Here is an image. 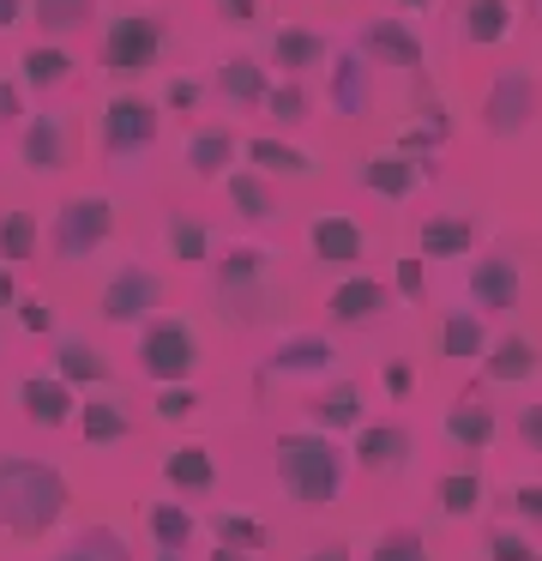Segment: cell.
Wrapping results in <instances>:
<instances>
[{
    "label": "cell",
    "mask_w": 542,
    "mask_h": 561,
    "mask_svg": "<svg viewBox=\"0 0 542 561\" xmlns=\"http://www.w3.org/2000/svg\"><path fill=\"white\" fill-rule=\"evenodd\" d=\"M67 513V483L36 459H0V519L36 537Z\"/></svg>",
    "instance_id": "1"
},
{
    "label": "cell",
    "mask_w": 542,
    "mask_h": 561,
    "mask_svg": "<svg viewBox=\"0 0 542 561\" xmlns=\"http://www.w3.org/2000/svg\"><path fill=\"white\" fill-rule=\"evenodd\" d=\"M277 477H284V489L301 507H325L344 489V465H337V447L325 435H284L277 440Z\"/></svg>",
    "instance_id": "2"
},
{
    "label": "cell",
    "mask_w": 542,
    "mask_h": 561,
    "mask_svg": "<svg viewBox=\"0 0 542 561\" xmlns=\"http://www.w3.org/2000/svg\"><path fill=\"white\" fill-rule=\"evenodd\" d=\"M157 55H163V25H157L151 13H115L103 31V67L115 79H139L157 67Z\"/></svg>",
    "instance_id": "3"
},
{
    "label": "cell",
    "mask_w": 542,
    "mask_h": 561,
    "mask_svg": "<svg viewBox=\"0 0 542 561\" xmlns=\"http://www.w3.org/2000/svg\"><path fill=\"white\" fill-rule=\"evenodd\" d=\"M108 230H115V206H108L103 194H79V199H67L60 218H55V254L84 260L91 248L108 242Z\"/></svg>",
    "instance_id": "4"
},
{
    "label": "cell",
    "mask_w": 542,
    "mask_h": 561,
    "mask_svg": "<svg viewBox=\"0 0 542 561\" xmlns=\"http://www.w3.org/2000/svg\"><path fill=\"white\" fill-rule=\"evenodd\" d=\"M193 363H199V339H193V327H181V320H157L151 332H145L139 344V368L157 380H187Z\"/></svg>",
    "instance_id": "5"
},
{
    "label": "cell",
    "mask_w": 542,
    "mask_h": 561,
    "mask_svg": "<svg viewBox=\"0 0 542 561\" xmlns=\"http://www.w3.org/2000/svg\"><path fill=\"white\" fill-rule=\"evenodd\" d=\"M542 110V91L530 73H500L488 91V103H482V122H488V134H518V127H530Z\"/></svg>",
    "instance_id": "6"
},
{
    "label": "cell",
    "mask_w": 542,
    "mask_h": 561,
    "mask_svg": "<svg viewBox=\"0 0 542 561\" xmlns=\"http://www.w3.org/2000/svg\"><path fill=\"white\" fill-rule=\"evenodd\" d=\"M157 139V110L139 98H115L103 115V151L108 158H132V151H145Z\"/></svg>",
    "instance_id": "7"
},
{
    "label": "cell",
    "mask_w": 542,
    "mask_h": 561,
    "mask_svg": "<svg viewBox=\"0 0 542 561\" xmlns=\"http://www.w3.org/2000/svg\"><path fill=\"white\" fill-rule=\"evenodd\" d=\"M157 302H163V278H157V272H145V266L115 272V284L103 290V314L115 320V327H127V320L151 314Z\"/></svg>",
    "instance_id": "8"
},
{
    "label": "cell",
    "mask_w": 542,
    "mask_h": 561,
    "mask_svg": "<svg viewBox=\"0 0 542 561\" xmlns=\"http://www.w3.org/2000/svg\"><path fill=\"white\" fill-rule=\"evenodd\" d=\"M19 158H24V170H67L72 163V127H67V115H36L31 127H24V139H19Z\"/></svg>",
    "instance_id": "9"
},
{
    "label": "cell",
    "mask_w": 542,
    "mask_h": 561,
    "mask_svg": "<svg viewBox=\"0 0 542 561\" xmlns=\"http://www.w3.org/2000/svg\"><path fill=\"white\" fill-rule=\"evenodd\" d=\"M452 31H458V43L494 49V43L512 37V0H458V7H452Z\"/></svg>",
    "instance_id": "10"
},
{
    "label": "cell",
    "mask_w": 542,
    "mask_h": 561,
    "mask_svg": "<svg viewBox=\"0 0 542 561\" xmlns=\"http://www.w3.org/2000/svg\"><path fill=\"white\" fill-rule=\"evenodd\" d=\"M361 55H373L380 67H397V73H416L422 67V43L410 37L397 19H373V25L361 31Z\"/></svg>",
    "instance_id": "11"
},
{
    "label": "cell",
    "mask_w": 542,
    "mask_h": 561,
    "mask_svg": "<svg viewBox=\"0 0 542 561\" xmlns=\"http://www.w3.org/2000/svg\"><path fill=\"white\" fill-rule=\"evenodd\" d=\"M308 242H313V254L332 260V266H356V260H361V230L344 218V211H325V218H313Z\"/></svg>",
    "instance_id": "12"
},
{
    "label": "cell",
    "mask_w": 542,
    "mask_h": 561,
    "mask_svg": "<svg viewBox=\"0 0 542 561\" xmlns=\"http://www.w3.org/2000/svg\"><path fill=\"white\" fill-rule=\"evenodd\" d=\"M19 404H24V416L43 423V428H60L72 416V392L60 387V380H43V375H24L19 380Z\"/></svg>",
    "instance_id": "13"
},
{
    "label": "cell",
    "mask_w": 542,
    "mask_h": 561,
    "mask_svg": "<svg viewBox=\"0 0 542 561\" xmlns=\"http://www.w3.org/2000/svg\"><path fill=\"white\" fill-rule=\"evenodd\" d=\"M470 296H476V308H488V314H506V308L518 302L512 260H476V272H470Z\"/></svg>",
    "instance_id": "14"
},
{
    "label": "cell",
    "mask_w": 542,
    "mask_h": 561,
    "mask_svg": "<svg viewBox=\"0 0 542 561\" xmlns=\"http://www.w3.org/2000/svg\"><path fill=\"white\" fill-rule=\"evenodd\" d=\"M217 98L235 103V110H253V103L265 98V67L247 61V55H229V61H217Z\"/></svg>",
    "instance_id": "15"
},
{
    "label": "cell",
    "mask_w": 542,
    "mask_h": 561,
    "mask_svg": "<svg viewBox=\"0 0 542 561\" xmlns=\"http://www.w3.org/2000/svg\"><path fill=\"white\" fill-rule=\"evenodd\" d=\"M272 61H277V73H284V79H296V73H308V67L325 61V37H320V31L289 25V31H277V37H272Z\"/></svg>",
    "instance_id": "16"
},
{
    "label": "cell",
    "mask_w": 542,
    "mask_h": 561,
    "mask_svg": "<svg viewBox=\"0 0 542 561\" xmlns=\"http://www.w3.org/2000/svg\"><path fill=\"white\" fill-rule=\"evenodd\" d=\"M542 368V356H537V344L530 339H500L494 344V356L482 363V375L494 380V387H512V380H530Z\"/></svg>",
    "instance_id": "17"
},
{
    "label": "cell",
    "mask_w": 542,
    "mask_h": 561,
    "mask_svg": "<svg viewBox=\"0 0 542 561\" xmlns=\"http://www.w3.org/2000/svg\"><path fill=\"white\" fill-rule=\"evenodd\" d=\"M446 435H452L464 453L488 447V440H494V411L482 399H458L452 411H446Z\"/></svg>",
    "instance_id": "18"
},
{
    "label": "cell",
    "mask_w": 542,
    "mask_h": 561,
    "mask_svg": "<svg viewBox=\"0 0 542 561\" xmlns=\"http://www.w3.org/2000/svg\"><path fill=\"white\" fill-rule=\"evenodd\" d=\"M385 308V290L373 278H349L332 290V320H344V327H361V320H373Z\"/></svg>",
    "instance_id": "19"
},
{
    "label": "cell",
    "mask_w": 542,
    "mask_h": 561,
    "mask_svg": "<svg viewBox=\"0 0 542 561\" xmlns=\"http://www.w3.org/2000/svg\"><path fill=\"white\" fill-rule=\"evenodd\" d=\"M361 182L373 187V194H385V199H404V194H416V182H422V163L416 158H373L368 170H361Z\"/></svg>",
    "instance_id": "20"
},
{
    "label": "cell",
    "mask_w": 542,
    "mask_h": 561,
    "mask_svg": "<svg viewBox=\"0 0 542 561\" xmlns=\"http://www.w3.org/2000/svg\"><path fill=\"white\" fill-rule=\"evenodd\" d=\"M361 103H368V61H361V55H337V67H332V110L337 115H361Z\"/></svg>",
    "instance_id": "21"
},
{
    "label": "cell",
    "mask_w": 542,
    "mask_h": 561,
    "mask_svg": "<svg viewBox=\"0 0 542 561\" xmlns=\"http://www.w3.org/2000/svg\"><path fill=\"white\" fill-rule=\"evenodd\" d=\"M470 242H476L470 218H434V224H422V254H428V260H458V254H470Z\"/></svg>",
    "instance_id": "22"
},
{
    "label": "cell",
    "mask_w": 542,
    "mask_h": 561,
    "mask_svg": "<svg viewBox=\"0 0 542 561\" xmlns=\"http://www.w3.org/2000/svg\"><path fill=\"white\" fill-rule=\"evenodd\" d=\"M404 447H410L404 428H361L356 459L368 465V471H397V465H404Z\"/></svg>",
    "instance_id": "23"
},
{
    "label": "cell",
    "mask_w": 542,
    "mask_h": 561,
    "mask_svg": "<svg viewBox=\"0 0 542 561\" xmlns=\"http://www.w3.org/2000/svg\"><path fill=\"white\" fill-rule=\"evenodd\" d=\"M247 158L260 163L265 175H313V158L296 146H277V139H247Z\"/></svg>",
    "instance_id": "24"
},
{
    "label": "cell",
    "mask_w": 542,
    "mask_h": 561,
    "mask_svg": "<svg viewBox=\"0 0 542 561\" xmlns=\"http://www.w3.org/2000/svg\"><path fill=\"white\" fill-rule=\"evenodd\" d=\"M181 158L193 163V175H223V163L235 158V139L229 134H193L187 146H181Z\"/></svg>",
    "instance_id": "25"
},
{
    "label": "cell",
    "mask_w": 542,
    "mask_h": 561,
    "mask_svg": "<svg viewBox=\"0 0 542 561\" xmlns=\"http://www.w3.org/2000/svg\"><path fill=\"white\" fill-rule=\"evenodd\" d=\"M163 477H169V483H175V489H211V459H205V447H175V453H169V459H163Z\"/></svg>",
    "instance_id": "26"
},
{
    "label": "cell",
    "mask_w": 542,
    "mask_h": 561,
    "mask_svg": "<svg viewBox=\"0 0 542 561\" xmlns=\"http://www.w3.org/2000/svg\"><path fill=\"white\" fill-rule=\"evenodd\" d=\"M482 507V477L476 471H452L440 477V513L446 519H464V513Z\"/></svg>",
    "instance_id": "27"
},
{
    "label": "cell",
    "mask_w": 542,
    "mask_h": 561,
    "mask_svg": "<svg viewBox=\"0 0 542 561\" xmlns=\"http://www.w3.org/2000/svg\"><path fill=\"white\" fill-rule=\"evenodd\" d=\"M96 0H36V25L48 31V37H67V31H79L84 19H91Z\"/></svg>",
    "instance_id": "28"
},
{
    "label": "cell",
    "mask_w": 542,
    "mask_h": 561,
    "mask_svg": "<svg viewBox=\"0 0 542 561\" xmlns=\"http://www.w3.org/2000/svg\"><path fill=\"white\" fill-rule=\"evenodd\" d=\"M440 351H446V356H482V320L470 314V308L446 314V327H440Z\"/></svg>",
    "instance_id": "29"
},
{
    "label": "cell",
    "mask_w": 542,
    "mask_h": 561,
    "mask_svg": "<svg viewBox=\"0 0 542 561\" xmlns=\"http://www.w3.org/2000/svg\"><path fill=\"white\" fill-rule=\"evenodd\" d=\"M67 73H72V61L60 49H24V79H31L36 91H55V85H67Z\"/></svg>",
    "instance_id": "30"
},
{
    "label": "cell",
    "mask_w": 542,
    "mask_h": 561,
    "mask_svg": "<svg viewBox=\"0 0 542 561\" xmlns=\"http://www.w3.org/2000/svg\"><path fill=\"white\" fill-rule=\"evenodd\" d=\"M313 416H320L325 428H349L361 416V392L344 380V387H332V392H320V399H313Z\"/></svg>",
    "instance_id": "31"
},
{
    "label": "cell",
    "mask_w": 542,
    "mask_h": 561,
    "mask_svg": "<svg viewBox=\"0 0 542 561\" xmlns=\"http://www.w3.org/2000/svg\"><path fill=\"white\" fill-rule=\"evenodd\" d=\"M120 435H127V411L120 404H84V440L91 447H108Z\"/></svg>",
    "instance_id": "32"
},
{
    "label": "cell",
    "mask_w": 542,
    "mask_h": 561,
    "mask_svg": "<svg viewBox=\"0 0 542 561\" xmlns=\"http://www.w3.org/2000/svg\"><path fill=\"white\" fill-rule=\"evenodd\" d=\"M36 248V218L31 211H7V224H0V260H31Z\"/></svg>",
    "instance_id": "33"
},
{
    "label": "cell",
    "mask_w": 542,
    "mask_h": 561,
    "mask_svg": "<svg viewBox=\"0 0 542 561\" xmlns=\"http://www.w3.org/2000/svg\"><path fill=\"white\" fill-rule=\"evenodd\" d=\"M60 375H67V380H108V363L91 351V344L67 339V344H60Z\"/></svg>",
    "instance_id": "34"
},
{
    "label": "cell",
    "mask_w": 542,
    "mask_h": 561,
    "mask_svg": "<svg viewBox=\"0 0 542 561\" xmlns=\"http://www.w3.org/2000/svg\"><path fill=\"white\" fill-rule=\"evenodd\" d=\"M229 199L241 206V218H272V187L260 182V175H229Z\"/></svg>",
    "instance_id": "35"
},
{
    "label": "cell",
    "mask_w": 542,
    "mask_h": 561,
    "mask_svg": "<svg viewBox=\"0 0 542 561\" xmlns=\"http://www.w3.org/2000/svg\"><path fill=\"white\" fill-rule=\"evenodd\" d=\"M55 561H127V549H120L115 531H84L79 543H72L67 556H55Z\"/></svg>",
    "instance_id": "36"
},
{
    "label": "cell",
    "mask_w": 542,
    "mask_h": 561,
    "mask_svg": "<svg viewBox=\"0 0 542 561\" xmlns=\"http://www.w3.org/2000/svg\"><path fill=\"white\" fill-rule=\"evenodd\" d=\"M151 537L163 549H187V537H193V519L181 507H151Z\"/></svg>",
    "instance_id": "37"
},
{
    "label": "cell",
    "mask_w": 542,
    "mask_h": 561,
    "mask_svg": "<svg viewBox=\"0 0 542 561\" xmlns=\"http://www.w3.org/2000/svg\"><path fill=\"white\" fill-rule=\"evenodd\" d=\"M260 103H265V110L277 115V122H308V91H301L296 79H284V85H277V91H265Z\"/></svg>",
    "instance_id": "38"
},
{
    "label": "cell",
    "mask_w": 542,
    "mask_h": 561,
    "mask_svg": "<svg viewBox=\"0 0 542 561\" xmlns=\"http://www.w3.org/2000/svg\"><path fill=\"white\" fill-rule=\"evenodd\" d=\"M325 356H332V351H325L320 339H296V344H284V351H277V368H296V375H301V368H320Z\"/></svg>",
    "instance_id": "39"
},
{
    "label": "cell",
    "mask_w": 542,
    "mask_h": 561,
    "mask_svg": "<svg viewBox=\"0 0 542 561\" xmlns=\"http://www.w3.org/2000/svg\"><path fill=\"white\" fill-rule=\"evenodd\" d=\"M488 561H542V556H537V543H530V537L494 531V537H488Z\"/></svg>",
    "instance_id": "40"
},
{
    "label": "cell",
    "mask_w": 542,
    "mask_h": 561,
    "mask_svg": "<svg viewBox=\"0 0 542 561\" xmlns=\"http://www.w3.org/2000/svg\"><path fill=\"white\" fill-rule=\"evenodd\" d=\"M169 248H175V260H205V230L187 218L169 224Z\"/></svg>",
    "instance_id": "41"
},
{
    "label": "cell",
    "mask_w": 542,
    "mask_h": 561,
    "mask_svg": "<svg viewBox=\"0 0 542 561\" xmlns=\"http://www.w3.org/2000/svg\"><path fill=\"white\" fill-rule=\"evenodd\" d=\"M373 561H428V549H422L410 531H397V537H385V543L373 549Z\"/></svg>",
    "instance_id": "42"
},
{
    "label": "cell",
    "mask_w": 542,
    "mask_h": 561,
    "mask_svg": "<svg viewBox=\"0 0 542 561\" xmlns=\"http://www.w3.org/2000/svg\"><path fill=\"white\" fill-rule=\"evenodd\" d=\"M193 404H199V399H193L187 387H169L163 399H157V416H169V423H175V416H187V411H193Z\"/></svg>",
    "instance_id": "43"
},
{
    "label": "cell",
    "mask_w": 542,
    "mask_h": 561,
    "mask_svg": "<svg viewBox=\"0 0 542 561\" xmlns=\"http://www.w3.org/2000/svg\"><path fill=\"white\" fill-rule=\"evenodd\" d=\"M19 320H24L31 332H48V327H55V314H48L43 296H24V302H19Z\"/></svg>",
    "instance_id": "44"
},
{
    "label": "cell",
    "mask_w": 542,
    "mask_h": 561,
    "mask_svg": "<svg viewBox=\"0 0 542 561\" xmlns=\"http://www.w3.org/2000/svg\"><path fill=\"white\" fill-rule=\"evenodd\" d=\"M512 507L524 513V519H542V483H518L512 489Z\"/></svg>",
    "instance_id": "45"
},
{
    "label": "cell",
    "mask_w": 542,
    "mask_h": 561,
    "mask_svg": "<svg viewBox=\"0 0 542 561\" xmlns=\"http://www.w3.org/2000/svg\"><path fill=\"white\" fill-rule=\"evenodd\" d=\"M217 13H223L229 25H253V19H260V0H217Z\"/></svg>",
    "instance_id": "46"
},
{
    "label": "cell",
    "mask_w": 542,
    "mask_h": 561,
    "mask_svg": "<svg viewBox=\"0 0 542 561\" xmlns=\"http://www.w3.org/2000/svg\"><path fill=\"white\" fill-rule=\"evenodd\" d=\"M163 103L169 110H193V103H199V85H193V79H175V85L163 91Z\"/></svg>",
    "instance_id": "47"
},
{
    "label": "cell",
    "mask_w": 542,
    "mask_h": 561,
    "mask_svg": "<svg viewBox=\"0 0 542 561\" xmlns=\"http://www.w3.org/2000/svg\"><path fill=\"white\" fill-rule=\"evenodd\" d=\"M217 531H223V537H241V543H260V525L235 519V513H223V519H217Z\"/></svg>",
    "instance_id": "48"
},
{
    "label": "cell",
    "mask_w": 542,
    "mask_h": 561,
    "mask_svg": "<svg viewBox=\"0 0 542 561\" xmlns=\"http://www.w3.org/2000/svg\"><path fill=\"white\" fill-rule=\"evenodd\" d=\"M518 435H524V447H537V453H542V404H530V411H524Z\"/></svg>",
    "instance_id": "49"
},
{
    "label": "cell",
    "mask_w": 542,
    "mask_h": 561,
    "mask_svg": "<svg viewBox=\"0 0 542 561\" xmlns=\"http://www.w3.org/2000/svg\"><path fill=\"white\" fill-rule=\"evenodd\" d=\"M397 290H404V296L422 290V266H416V260H404V266H397Z\"/></svg>",
    "instance_id": "50"
},
{
    "label": "cell",
    "mask_w": 542,
    "mask_h": 561,
    "mask_svg": "<svg viewBox=\"0 0 542 561\" xmlns=\"http://www.w3.org/2000/svg\"><path fill=\"white\" fill-rule=\"evenodd\" d=\"M12 115H19V91H12V85H0V127H7Z\"/></svg>",
    "instance_id": "51"
},
{
    "label": "cell",
    "mask_w": 542,
    "mask_h": 561,
    "mask_svg": "<svg viewBox=\"0 0 542 561\" xmlns=\"http://www.w3.org/2000/svg\"><path fill=\"white\" fill-rule=\"evenodd\" d=\"M19 7H24V0H0V31L19 25Z\"/></svg>",
    "instance_id": "52"
},
{
    "label": "cell",
    "mask_w": 542,
    "mask_h": 561,
    "mask_svg": "<svg viewBox=\"0 0 542 561\" xmlns=\"http://www.w3.org/2000/svg\"><path fill=\"white\" fill-rule=\"evenodd\" d=\"M308 561H349V556H344V543H325V549H313Z\"/></svg>",
    "instance_id": "53"
},
{
    "label": "cell",
    "mask_w": 542,
    "mask_h": 561,
    "mask_svg": "<svg viewBox=\"0 0 542 561\" xmlns=\"http://www.w3.org/2000/svg\"><path fill=\"white\" fill-rule=\"evenodd\" d=\"M397 7H404V13H428L434 0H397Z\"/></svg>",
    "instance_id": "54"
},
{
    "label": "cell",
    "mask_w": 542,
    "mask_h": 561,
    "mask_svg": "<svg viewBox=\"0 0 542 561\" xmlns=\"http://www.w3.org/2000/svg\"><path fill=\"white\" fill-rule=\"evenodd\" d=\"M7 302H12V278L0 272V308H7Z\"/></svg>",
    "instance_id": "55"
},
{
    "label": "cell",
    "mask_w": 542,
    "mask_h": 561,
    "mask_svg": "<svg viewBox=\"0 0 542 561\" xmlns=\"http://www.w3.org/2000/svg\"><path fill=\"white\" fill-rule=\"evenodd\" d=\"M157 561H181V549H157Z\"/></svg>",
    "instance_id": "56"
},
{
    "label": "cell",
    "mask_w": 542,
    "mask_h": 561,
    "mask_svg": "<svg viewBox=\"0 0 542 561\" xmlns=\"http://www.w3.org/2000/svg\"><path fill=\"white\" fill-rule=\"evenodd\" d=\"M530 13H537V19H542V0H530Z\"/></svg>",
    "instance_id": "57"
}]
</instances>
